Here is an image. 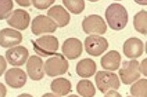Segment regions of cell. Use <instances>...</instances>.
I'll return each mask as SVG.
<instances>
[{
    "label": "cell",
    "mask_w": 147,
    "mask_h": 97,
    "mask_svg": "<svg viewBox=\"0 0 147 97\" xmlns=\"http://www.w3.org/2000/svg\"><path fill=\"white\" fill-rule=\"evenodd\" d=\"M135 29L142 35H147V12L141 10L138 12L133 18Z\"/></svg>",
    "instance_id": "cell-20"
},
{
    "label": "cell",
    "mask_w": 147,
    "mask_h": 97,
    "mask_svg": "<svg viewBox=\"0 0 147 97\" xmlns=\"http://www.w3.org/2000/svg\"><path fill=\"white\" fill-rule=\"evenodd\" d=\"M69 69V62L60 53H56L46 61L44 71L49 77L64 74Z\"/></svg>",
    "instance_id": "cell-4"
},
{
    "label": "cell",
    "mask_w": 147,
    "mask_h": 97,
    "mask_svg": "<svg viewBox=\"0 0 147 97\" xmlns=\"http://www.w3.org/2000/svg\"><path fill=\"white\" fill-rule=\"evenodd\" d=\"M13 8L12 0H0V19L4 20L9 18Z\"/></svg>",
    "instance_id": "cell-24"
},
{
    "label": "cell",
    "mask_w": 147,
    "mask_h": 97,
    "mask_svg": "<svg viewBox=\"0 0 147 97\" xmlns=\"http://www.w3.org/2000/svg\"><path fill=\"white\" fill-rule=\"evenodd\" d=\"M105 18L110 29L119 31L124 29L128 22V13L121 4L113 3L105 11Z\"/></svg>",
    "instance_id": "cell-1"
},
{
    "label": "cell",
    "mask_w": 147,
    "mask_h": 97,
    "mask_svg": "<svg viewBox=\"0 0 147 97\" xmlns=\"http://www.w3.org/2000/svg\"><path fill=\"white\" fill-rule=\"evenodd\" d=\"M84 32L88 35H104L107 31V25L103 18L98 15L85 17L82 23Z\"/></svg>",
    "instance_id": "cell-6"
},
{
    "label": "cell",
    "mask_w": 147,
    "mask_h": 97,
    "mask_svg": "<svg viewBox=\"0 0 147 97\" xmlns=\"http://www.w3.org/2000/svg\"><path fill=\"white\" fill-rule=\"evenodd\" d=\"M140 64L137 60L124 61L122 66L119 69V76L122 82L125 85H129L139 79L140 77Z\"/></svg>",
    "instance_id": "cell-5"
},
{
    "label": "cell",
    "mask_w": 147,
    "mask_h": 97,
    "mask_svg": "<svg viewBox=\"0 0 147 97\" xmlns=\"http://www.w3.org/2000/svg\"><path fill=\"white\" fill-rule=\"evenodd\" d=\"M144 52L143 42L136 37H131L125 41L123 45V53L129 58H137Z\"/></svg>",
    "instance_id": "cell-14"
},
{
    "label": "cell",
    "mask_w": 147,
    "mask_h": 97,
    "mask_svg": "<svg viewBox=\"0 0 147 97\" xmlns=\"http://www.w3.org/2000/svg\"><path fill=\"white\" fill-rule=\"evenodd\" d=\"M82 42L77 38H69L62 45V52L64 56L70 60L77 59L82 53Z\"/></svg>",
    "instance_id": "cell-12"
},
{
    "label": "cell",
    "mask_w": 147,
    "mask_h": 97,
    "mask_svg": "<svg viewBox=\"0 0 147 97\" xmlns=\"http://www.w3.org/2000/svg\"><path fill=\"white\" fill-rule=\"evenodd\" d=\"M121 96L120 94H119V93L115 92V90H110L109 92L107 93V94H105V96Z\"/></svg>",
    "instance_id": "cell-28"
},
{
    "label": "cell",
    "mask_w": 147,
    "mask_h": 97,
    "mask_svg": "<svg viewBox=\"0 0 147 97\" xmlns=\"http://www.w3.org/2000/svg\"><path fill=\"white\" fill-rule=\"evenodd\" d=\"M47 15L56 22L59 27H65L70 22V15L60 5H55L51 7L47 12Z\"/></svg>",
    "instance_id": "cell-16"
},
{
    "label": "cell",
    "mask_w": 147,
    "mask_h": 97,
    "mask_svg": "<svg viewBox=\"0 0 147 97\" xmlns=\"http://www.w3.org/2000/svg\"><path fill=\"white\" fill-rule=\"evenodd\" d=\"M132 96L147 97V80L141 79L134 83L130 88Z\"/></svg>",
    "instance_id": "cell-22"
},
{
    "label": "cell",
    "mask_w": 147,
    "mask_h": 97,
    "mask_svg": "<svg viewBox=\"0 0 147 97\" xmlns=\"http://www.w3.org/2000/svg\"><path fill=\"white\" fill-rule=\"evenodd\" d=\"M22 35L19 31L11 29H4L0 32V44L2 48H10L20 44Z\"/></svg>",
    "instance_id": "cell-15"
},
{
    "label": "cell",
    "mask_w": 147,
    "mask_h": 97,
    "mask_svg": "<svg viewBox=\"0 0 147 97\" xmlns=\"http://www.w3.org/2000/svg\"><path fill=\"white\" fill-rule=\"evenodd\" d=\"M88 1H90V2H97V1H99V0H88Z\"/></svg>",
    "instance_id": "cell-30"
},
{
    "label": "cell",
    "mask_w": 147,
    "mask_h": 97,
    "mask_svg": "<svg viewBox=\"0 0 147 97\" xmlns=\"http://www.w3.org/2000/svg\"><path fill=\"white\" fill-rule=\"evenodd\" d=\"M120 53L116 50H110L101 59V65L106 70L115 71L119 68L121 63Z\"/></svg>",
    "instance_id": "cell-17"
},
{
    "label": "cell",
    "mask_w": 147,
    "mask_h": 97,
    "mask_svg": "<svg viewBox=\"0 0 147 97\" xmlns=\"http://www.w3.org/2000/svg\"><path fill=\"white\" fill-rule=\"evenodd\" d=\"M50 88L55 95L63 96L71 91V83L69 80L63 77H59L52 81Z\"/></svg>",
    "instance_id": "cell-19"
},
{
    "label": "cell",
    "mask_w": 147,
    "mask_h": 97,
    "mask_svg": "<svg viewBox=\"0 0 147 97\" xmlns=\"http://www.w3.org/2000/svg\"><path fill=\"white\" fill-rule=\"evenodd\" d=\"M85 50L92 56H99L108 48V42L99 35H90L85 40Z\"/></svg>",
    "instance_id": "cell-8"
},
{
    "label": "cell",
    "mask_w": 147,
    "mask_h": 97,
    "mask_svg": "<svg viewBox=\"0 0 147 97\" xmlns=\"http://www.w3.org/2000/svg\"><path fill=\"white\" fill-rule=\"evenodd\" d=\"M96 86L102 94H107L110 90H118L120 82L118 75L112 72L99 71L95 76Z\"/></svg>",
    "instance_id": "cell-3"
},
{
    "label": "cell",
    "mask_w": 147,
    "mask_h": 97,
    "mask_svg": "<svg viewBox=\"0 0 147 97\" xmlns=\"http://www.w3.org/2000/svg\"><path fill=\"white\" fill-rule=\"evenodd\" d=\"M15 1L19 6H22V7H24L31 6L32 2V0H15Z\"/></svg>",
    "instance_id": "cell-26"
},
{
    "label": "cell",
    "mask_w": 147,
    "mask_h": 97,
    "mask_svg": "<svg viewBox=\"0 0 147 97\" xmlns=\"http://www.w3.org/2000/svg\"><path fill=\"white\" fill-rule=\"evenodd\" d=\"M146 53L147 54V41L146 43Z\"/></svg>",
    "instance_id": "cell-31"
},
{
    "label": "cell",
    "mask_w": 147,
    "mask_h": 97,
    "mask_svg": "<svg viewBox=\"0 0 147 97\" xmlns=\"http://www.w3.org/2000/svg\"><path fill=\"white\" fill-rule=\"evenodd\" d=\"M134 1L140 5H144V6L147 5V0H134Z\"/></svg>",
    "instance_id": "cell-29"
},
{
    "label": "cell",
    "mask_w": 147,
    "mask_h": 97,
    "mask_svg": "<svg viewBox=\"0 0 147 97\" xmlns=\"http://www.w3.org/2000/svg\"><path fill=\"white\" fill-rule=\"evenodd\" d=\"M96 71V64L90 58H84L80 60L76 66V72L81 77H90L95 74Z\"/></svg>",
    "instance_id": "cell-18"
},
{
    "label": "cell",
    "mask_w": 147,
    "mask_h": 97,
    "mask_svg": "<svg viewBox=\"0 0 147 97\" xmlns=\"http://www.w3.org/2000/svg\"><path fill=\"white\" fill-rule=\"evenodd\" d=\"M33 50L35 53L42 57H47L55 55L59 48V42L57 37L51 35H45L32 40Z\"/></svg>",
    "instance_id": "cell-2"
},
{
    "label": "cell",
    "mask_w": 147,
    "mask_h": 97,
    "mask_svg": "<svg viewBox=\"0 0 147 97\" xmlns=\"http://www.w3.org/2000/svg\"><path fill=\"white\" fill-rule=\"evenodd\" d=\"M5 80L13 88H21L27 82V74L18 68H12L7 70L5 74Z\"/></svg>",
    "instance_id": "cell-11"
},
{
    "label": "cell",
    "mask_w": 147,
    "mask_h": 97,
    "mask_svg": "<svg viewBox=\"0 0 147 97\" xmlns=\"http://www.w3.org/2000/svg\"><path fill=\"white\" fill-rule=\"evenodd\" d=\"M115 1H121V0H115Z\"/></svg>",
    "instance_id": "cell-32"
},
{
    "label": "cell",
    "mask_w": 147,
    "mask_h": 97,
    "mask_svg": "<svg viewBox=\"0 0 147 97\" xmlns=\"http://www.w3.org/2000/svg\"><path fill=\"white\" fill-rule=\"evenodd\" d=\"M57 28V25L56 22L44 15H39L35 17L31 26L32 32L35 36L46 33H54Z\"/></svg>",
    "instance_id": "cell-7"
},
{
    "label": "cell",
    "mask_w": 147,
    "mask_h": 97,
    "mask_svg": "<svg viewBox=\"0 0 147 97\" xmlns=\"http://www.w3.org/2000/svg\"><path fill=\"white\" fill-rule=\"evenodd\" d=\"M63 3L69 11L73 14H80L85 9L84 0H63Z\"/></svg>",
    "instance_id": "cell-23"
},
{
    "label": "cell",
    "mask_w": 147,
    "mask_h": 97,
    "mask_svg": "<svg viewBox=\"0 0 147 97\" xmlns=\"http://www.w3.org/2000/svg\"><path fill=\"white\" fill-rule=\"evenodd\" d=\"M28 56V50L24 46L13 47L5 53V58L12 66H22L27 61Z\"/></svg>",
    "instance_id": "cell-9"
},
{
    "label": "cell",
    "mask_w": 147,
    "mask_h": 97,
    "mask_svg": "<svg viewBox=\"0 0 147 97\" xmlns=\"http://www.w3.org/2000/svg\"><path fill=\"white\" fill-rule=\"evenodd\" d=\"M55 0H32L34 7L38 10H46L55 3Z\"/></svg>",
    "instance_id": "cell-25"
},
{
    "label": "cell",
    "mask_w": 147,
    "mask_h": 97,
    "mask_svg": "<svg viewBox=\"0 0 147 97\" xmlns=\"http://www.w3.org/2000/svg\"><path fill=\"white\" fill-rule=\"evenodd\" d=\"M44 62L40 57L30 56L27 63V72L32 80H40L44 77Z\"/></svg>",
    "instance_id": "cell-13"
},
{
    "label": "cell",
    "mask_w": 147,
    "mask_h": 97,
    "mask_svg": "<svg viewBox=\"0 0 147 97\" xmlns=\"http://www.w3.org/2000/svg\"><path fill=\"white\" fill-rule=\"evenodd\" d=\"M77 91L84 97H92L95 96L96 88L91 81L88 80H80L77 85Z\"/></svg>",
    "instance_id": "cell-21"
},
{
    "label": "cell",
    "mask_w": 147,
    "mask_h": 97,
    "mask_svg": "<svg viewBox=\"0 0 147 97\" xmlns=\"http://www.w3.org/2000/svg\"><path fill=\"white\" fill-rule=\"evenodd\" d=\"M140 71L144 76L147 77V58L141 61V64L140 65Z\"/></svg>",
    "instance_id": "cell-27"
},
{
    "label": "cell",
    "mask_w": 147,
    "mask_h": 97,
    "mask_svg": "<svg viewBox=\"0 0 147 97\" xmlns=\"http://www.w3.org/2000/svg\"><path fill=\"white\" fill-rule=\"evenodd\" d=\"M30 14L22 9H16L14 10L7 20L9 26L19 30L27 29L30 25Z\"/></svg>",
    "instance_id": "cell-10"
}]
</instances>
